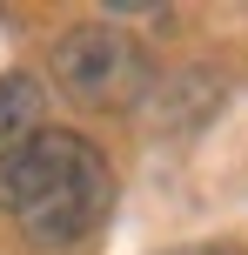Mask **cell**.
I'll use <instances>...</instances> for the list:
<instances>
[{
	"label": "cell",
	"instance_id": "obj_1",
	"mask_svg": "<svg viewBox=\"0 0 248 255\" xmlns=\"http://www.w3.org/2000/svg\"><path fill=\"white\" fill-rule=\"evenodd\" d=\"M0 208L13 229L40 249L87 242L114 208V175H107L101 148L67 128H40L34 141L0 154Z\"/></svg>",
	"mask_w": 248,
	"mask_h": 255
},
{
	"label": "cell",
	"instance_id": "obj_2",
	"mask_svg": "<svg viewBox=\"0 0 248 255\" xmlns=\"http://www.w3.org/2000/svg\"><path fill=\"white\" fill-rule=\"evenodd\" d=\"M54 81H61L81 108H134L141 88H148V61L114 27H74V34H61V47H54Z\"/></svg>",
	"mask_w": 248,
	"mask_h": 255
},
{
	"label": "cell",
	"instance_id": "obj_3",
	"mask_svg": "<svg viewBox=\"0 0 248 255\" xmlns=\"http://www.w3.org/2000/svg\"><path fill=\"white\" fill-rule=\"evenodd\" d=\"M40 115H47V88H40L34 74H0V154L20 148V141H34Z\"/></svg>",
	"mask_w": 248,
	"mask_h": 255
},
{
	"label": "cell",
	"instance_id": "obj_4",
	"mask_svg": "<svg viewBox=\"0 0 248 255\" xmlns=\"http://www.w3.org/2000/svg\"><path fill=\"white\" fill-rule=\"evenodd\" d=\"M168 255H242V249H228V242H201V249H168Z\"/></svg>",
	"mask_w": 248,
	"mask_h": 255
}]
</instances>
